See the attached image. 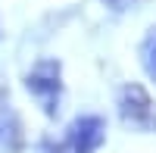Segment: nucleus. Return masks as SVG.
<instances>
[{
    "label": "nucleus",
    "instance_id": "nucleus-1",
    "mask_svg": "<svg viewBox=\"0 0 156 153\" xmlns=\"http://www.w3.org/2000/svg\"><path fill=\"white\" fill-rule=\"evenodd\" d=\"M25 87H28V94L41 103V109L47 116H56L59 112V97H62V69L56 59H37L34 69L28 72V78H25Z\"/></svg>",
    "mask_w": 156,
    "mask_h": 153
},
{
    "label": "nucleus",
    "instance_id": "nucleus-2",
    "mask_svg": "<svg viewBox=\"0 0 156 153\" xmlns=\"http://www.w3.org/2000/svg\"><path fill=\"white\" fill-rule=\"evenodd\" d=\"M119 116L140 131H156V106L140 84H125L119 91Z\"/></svg>",
    "mask_w": 156,
    "mask_h": 153
},
{
    "label": "nucleus",
    "instance_id": "nucleus-3",
    "mask_svg": "<svg viewBox=\"0 0 156 153\" xmlns=\"http://www.w3.org/2000/svg\"><path fill=\"white\" fill-rule=\"evenodd\" d=\"M103 141H106V122L100 116H78L66 131V144L72 153H97Z\"/></svg>",
    "mask_w": 156,
    "mask_h": 153
},
{
    "label": "nucleus",
    "instance_id": "nucleus-4",
    "mask_svg": "<svg viewBox=\"0 0 156 153\" xmlns=\"http://www.w3.org/2000/svg\"><path fill=\"white\" fill-rule=\"evenodd\" d=\"M137 56H140L144 72L156 81V28H150V31L144 34V41H140V47H137Z\"/></svg>",
    "mask_w": 156,
    "mask_h": 153
},
{
    "label": "nucleus",
    "instance_id": "nucleus-5",
    "mask_svg": "<svg viewBox=\"0 0 156 153\" xmlns=\"http://www.w3.org/2000/svg\"><path fill=\"white\" fill-rule=\"evenodd\" d=\"M106 3H112V6H122V0H106Z\"/></svg>",
    "mask_w": 156,
    "mask_h": 153
}]
</instances>
